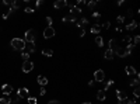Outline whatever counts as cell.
<instances>
[{
  "label": "cell",
  "instance_id": "1",
  "mask_svg": "<svg viewBox=\"0 0 140 104\" xmlns=\"http://www.w3.org/2000/svg\"><path fill=\"white\" fill-rule=\"evenodd\" d=\"M11 46L16 51H24L25 49V41L21 40V38H13L11 40Z\"/></svg>",
  "mask_w": 140,
  "mask_h": 104
},
{
  "label": "cell",
  "instance_id": "2",
  "mask_svg": "<svg viewBox=\"0 0 140 104\" xmlns=\"http://www.w3.org/2000/svg\"><path fill=\"white\" fill-rule=\"evenodd\" d=\"M114 53H116L118 56H121V58H125V56H129L130 53H132V49L130 48H115L114 49Z\"/></svg>",
  "mask_w": 140,
  "mask_h": 104
},
{
  "label": "cell",
  "instance_id": "3",
  "mask_svg": "<svg viewBox=\"0 0 140 104\" xmlns=\"http://www.w3.org/2000/svg\"><path fill=\"white\" fill-rule=\"evenodd\" d=\"M24 41L25 42H35V31L34 30H28L24 34Z\"/></svg>",
  "mask_w": 140,
  "mask_h": 104
},
{
  "label": "cell",
  "instance_id": "4",
  "mask_svg": "<svg viewBox=\"0 0 140 104\" xmlns=\"http://www.w3.org/2000/svg\"><path fill=\"white\" fill-rule=\"evenodd\" d=\"M32 69H34V62H31L29 59L23 63V72H24V73H29Z\"/></svg>",
  "mask_w": 140,
  "mask_h": 104
},
{
  "label": "cell",
  "instance_id": "5",
  "mask_svg": "<svg viewBox=\"0 0 140 104\" xmlns=\"http://www.w3.org/2000/svg\"><path fill=\"white\" fill-rule=\"evenodd\" d=\"M104 79H105V73H104V70L98 69L94 72V82H104Z\"/></svg>",
  "mask_w": 140,
  "mask_h": 104
},
{
  "label": "cell",
  "instance_id": "6",
  "mask_svg": "<svg viewBox=\"0 0 140 104\" xmlns=\"http://www.w3.org/2000/svg\"><path fill=\"white\" fill-rule=\"evenodd\" d=\"M53 35H55V28H53V27H46V28L44 30V38H45V40H49Z\"/></svg>",
  "mask_w": 140,
  "mask_h": 104
},
{
  "label": "cell",
  "instance_id": "7",
  "mask_svg": "<svg viewBox=\"0 0 140 104\" xmlns=\"http://www.w3.org/2000/svg\"><path fill=\"white\" fill-rule=\"evenodd\" d=\"M17 97H20V99H28L29 90L27 87H23V89H20V90H17Z\"/></svg>",
  "mask_w": 140,
  "mask_h": 104
},
{
  "label": "cell",
  "instance_id": "8",
  "mask_svg": "<svg viewBox=\"0 0 140 104\" xmlns=\"http://www.w3.org/2000/svg\"><path fill=\"white\" fill-rule=\"evenodd\" d=\"M2 91L4 96H10V93L13 91V86L11 84H3L2 86Z\"/></svg>",
  "mask_w": 140,
  "mask_h": 104
},
{
  "label": "cell",
  "instance_id": "9",
  "mask_svg": "<svg viewBox=\"0 0 140 104\" xmlns=\"http://www.w3.org/2000/svg\"><path fill=\"white\" fill-rule=\"evenodd\" d=\"M67 6L70 7V14H74V16H76V14H80V13L83 11L81 8H80V7H77L76 4H67Z\"/></svg>",
  "mask_w": 140,
  "mask_h": 104
},
{
  "label": "cell",
  "instance_id": "10",
  "mask_svg": "<svg viewBox=\"0 0 140 104\" xmlns=\"http://www.w3.org/2000/svg\"><path fill=\"white\" fill-rule=\"evenodd\" d=\"M116 97L119 101H126L127 100V94L125 91H121V90H116Z\"/></svg>",
  "mask_w": 140,
  "mask_h": 104
},
{
  "label": "cell",
  "instance_id": "11",
  "mask_svg": "<svg viewBox=\"0 0 140 104\" xmlns=\"http://www.w3.org/2000/svg\"><path fill=\"white\" fill-rule=\"evenodd\" d=\"M67 6V2L66 0H58V2H55V4H53V7L55 8H63Z\"/></svg>",
  "mask_w": 140,
  "mask_h": 104
},
{
  "label": "cell",
  "instance_id": "12",
  "mask_svg": "<svg viewBox=\"0 0 140 104\" xmlns=\"http://www.w3.org/2000/svg\"><path fill=\"white\" fill-rule=\"evenodd\" d=\"M25 48H27L25 52L34 53V52H35V42H28V44H25Z\"/></svg>",
  "mask_w": 140,
  "mask_h": 104
},
{
  "label": "cell",
  "instance_id": "13",
  "mask_svg": "<svg viewBox=\"0 0 140 104\" xmlns=\"http://www.w3.org/2000/svg\"><path fill=\"white\" fill-rule=\"evenodd\" d=\"M62 21H63V23H67V21L76 23V21H77V17L74 16V14H69L67 17H63V18H62Z\"/></svg>",
  "mask_w": 140,
  "mask_h": 104
},
{
  "label": "cell",
  "instance_id": "14",
  "mask_svg": "<svg viewBox=\"0 0 140 104\" xmlns=\"http://www.w3.org/2000/svg\"><path fill=\"white\" fill-rule=\"evenodd\" d=\"M137 21H135V20H132V21H130L129 23V24H127L126 25V30H127V31H133V30H136V28H137Z\"/></svg>",
  "mask_w": 140,
  "mask_h": 104
},
{
  "label": "cell",
  "instance_id": "15",
  "mask_svg": "<svg viewBox=\"0 0 140 104\" xmlns=\"http://www.w3.org/2000/svg\"><path fill=\"white\" fill-rule=\"evenodd\" d=\"M37 82H38V84H39L41 87H44V86H46V84H48V79L45 78V76H38Z\"/></svg>",
  "mask_w": 140,
  "mask_h": 104
},
{
  "label": "cell",
  "instance_id": "16",
  "mask_svg": "<svg viewBox=\"0 0 140 104\" xmlns=\"http://www.w3.org/2000/svg\"><path fill=\"white\" fill-rule=\"evenodd\" d=\"M139 78H140V75H139L137 72H136V75H135V79H132V80H130V86H135V87H139V83H140Z\"/></svg>",
  "mask_w": 140,
  "mask_h": 104
},
{
  "label": "cell",
  "instance_id": "17",
  "mask_svg": "<svg viewBox=\"0 0 140 104\" xmlns=\"http://www.w3.org/2000/svg\"><path fill=\"white\" fill-rule=\"evenodd\" d=\"M105 97H106V93L101 89V90H98V93H97V100L98 101H104L105 100Z\"/></svg>",
  "mask_w": 140,
  "mask_h": 104
},
{
  "label": "cell",
  "instance_id": "18",
  "mask_svg": "<svg viewBox=\"0 0 140 104\" xmlns=\"http://www.w3.org/2000/svg\"><path fill=\"white\" fill-rule=\"evenodd\" d=\"M42 55L46 56V58H50V56H53V51L49 49V48H44L42 49Z\"/></svg>",
  "mask_w": 140,
  "mask_h": 104
},
{
  "label": "cell",
  "instance_id": "19",
  "mask_svg": "<svg viewBox=\"0 0 140 104\" xmlns=\"http://www.w3.org/2000/svg\"><path fill=\"white\" fill-rule=\"evenodd\" d=\"M104 58L105 59H112L114 58V51H112V49H106L105 53H104Z\"/></svg>",
  "mask_w": 140,
  "mask_h": 104
},
{
  "label": "cell",
  "instance_id": "20",
  "mask_svg": "<svg viewBox=\"0 0 140 104\" xmlns=\"http://www.w3.org/2000/svg\"><path fill=\"white\" fill-rule=\"evenodd\" d=\"M87 23H88V20H87V18H80V20H77V21H76V24H77V27L83 28V25H85Z\"/></svg>",
  "mask_w": 140,
  "mask_h": 104
},
{
  "label": "cell",
  "instance_id": "21",
  "mask_svg": "<svg viewBox=\"0 0 140 104\" xmlns=\"http://www.w3.org/2000/svg\"><path fill=\"white\" fill-rule=\"evenodd\" d=\"M11 101H13V100H11L8 96H4V97L0 99V104H11Z\"/></svg>",
  "mask_w": 140,
  "mask_h": 104
},
{
  "label": "cell",
  "instance_id": "22",
  "mask_svg": "<svg viewBox=\"0 0 140 104\" xmlns=\"http://www.w3.org/2000/svg\"><path fill=\"white\" fill-rule=\"evenodd\" d=\"M108 45H109V49H112V51H114V49L116 48V40H114V38H112V40H109L108 41Z\"/></svg>",
  "mask_w": 140,
  "mask_h": 104
},
{
  "label": "cell",
  "instance_id": "23",
  "mask_svg": "<svg viewBox=\"0 0 140 104\" xmlns=\"http://www.w3.org/2000/svg\"><path fill=\"white\" fill-rule=\"evenodd\" d=\"M95 44H97L98 46H102L104 45V40H102L101 35H97V37H95Z\"/></svg>",
  "mask_w": 140,
  "mask_h": 104
},
{
  "label": "cell",
  "instance_id": "24",
  "mask_svg": "<svg viewBox=\"0 0 140 104\" xmlns=\"http://www.w3.org/2000/svg\"><path fill=\"white\" fill-rule=\"evenodd\" d=\"M126 73H127L129 76L136 75V70H135V68H132V66H127V68H126Z\"/></svg>",
  "mask_w": 140,
  "mask_h": 104
},
{
  "label": "cell",
  "instance_id": "25",
  "mask_svg": "<svg viewBox=\"0 0 140 104\" xmlns=\"http://www.w3.org/2000/svg\"><path fill=\"white\" fill-rule=\"evenodd\" d=\"M100 31H101L100 25H93L91 27V32H93V34H100Z\"/></svg>",
  "mask_w": 140,
  "mask_h": 104
},
{
  "label": "cell",
  "instance_id": "26",
  "mask_svg": "<svg viewBox=\"0 0 140 104\" xmlns=\"http://www.w3.org/2000/svg\"><path fill=\"white\" fill-rule=\"evenodd\" d=\"M112 84H114V80H108V82H106V83H105V87H104V89H102V90H104V91H106V90H108V89H109V87H111V86H112Z\"/></svg>",
  "mask_w": 140,
  "mask_h": 104
},
{
  "label": "cell",
  "instance_id": "27",
  "mask_svg": "<svg viewBox=\"0 0 140 104\" xmlns=\"http://www.w3.org/2000/svg\"><path fill=\"white\" fill-rule=\"evenodd\" d=\"M123 42H125V44H127V45H130V44H132V37L126 35V37L123 38ZM127 45H126V46H127Z\"/></svg>",
  "mask_w": 140,
  "mask_h": 104
},
{
  "label": "cell",
  "instance_id": "28",
  "mask_svg": "<svg viewBox=\"0 0 140 104\" xmlns=\"http://www.w3.org/2000/svg\"><path fill=\"white\" fill-rule=\"evenodd\" d=\"M21 58L24 59V62H25V61H28V58H29V53H28V52H25V51H24V52L21 53Z\"/></svg>",
  "mask_w": 140,
  "mask_h": 104
},
{
  "label": "cell",
  "instance_id": "29",
  "mask_svg": "<svg viewBox=\"0 0 140 104\" xmlns=\"http://www.w3.org/2000/svg\"><path fill=\"white\" fill-rule=\"evenodd\" d=\"M87 6H88V8H91V10H93L95 6H97V2H88Z\"/></svg>",
  "mask_w": 140,
  "mask_h": 104
},
{
  "label": "cell",
  "instance_id": "30",
  "mask_svg": "<svg viewBox=\"0 0 140 104\" xmlns=\"http://www.w3.org/2000/svg\"><path fill=\"white\" fill-rule=\"evenodd\" d=\"M37 99L35 97H28V104H37Z\"/></svg>",
  "mask_w": 140,
  "mask_h": 104
},
{
  "label": "cell",
  "instance_id": "31",
  "mask_svg": "<svg viewBox=\"0 0 140 104\" xmlns=\"http://www.w3.org/2000/svg\"><path fill=\"white\" fill-rule=\"evenodd\" d=\"M84 4H87V2H84V0H80V2H77V4H76V6H77V7H80V8H81Z\"/></svg>",
  "mask_w": 140,
  "mask_h": 104
},
{
  "label": "cell",
  "instance_id": "32",
  "mask_svg": "<svg viewBox=\"0 0 140 104\" xmlns=\"http://www.w3.org/2000/svg\"><path fill=\"white\" fill-rule=\"evenodd\" d=\"M46 23H48V27H52V23H53V20H52V17H46Z\"/></svg>",
  "mask_w": 140,
  "mask_h": 104
},
{
  "label": "cell",
  "instance_id": "33",
  "mask_svg": "<svg viewBox=\"0 0 140 104\" xmlns=\"http://www.w3.org/2000/svg\"><path fill=\"white\" fill-rule=\"evenodd\" d=\"M93 18L100 20V18H101V14H100V13H97V11H94V13H93Z\"/></svg>",
  "mask_w": 140,
  "mask_h": 104
},
{
  "label": "cell",
  "instance_id": "34",
  "mask_svg": "<svg viewBox=\"0 0 140 104\" xmlns=\"http://www.w3.org/2000/svg\"><path fill=\"white\" fill-rule=\"evenodd\" d=\"M116 21L119 23V24H122V23L125 21V17H123V16H118V17H116Z\"/></svg>",
  "mask_w": 140,
  "mask_h": 104
},
{
  "label": "cell",
  "instance_id": "35",
  "mask_svg": "<svg viewBox=\"0 0 140 104\" xmlns=\"http://www.w3.org/2000/svg\"><path fill=\"white\" fill-rule=\"evenodd\" d=\"M139 42H140V37H139V35H136V37L133 38V44H135V45H137Z\"/></svg>",
  "mask_w": 140,
  "mask_h": 104
},
{
  "label": "cell",
  "instance_id": "36",
  "mask_svg": "<svg viewBox=\"0 0 140 104\" xmlns=\"http://www.w3.org/2000/svg\"><path fill=\"white\" fill-rule=\"evenodd\" d=\"M109 27H111V23H109V21H106V23H104V24H102V28L104 30H108Z\"/></svg>",
  "mask_w": 140,
  "mask_h": 104
},
{
  "label": "cell",
  "instance_id": "37",
  "mask_svg": "<svg viewBox=\"0 0 140 104\" xmlns=\"http://www.w3.org/2000/svg\"><path fill=\"white\" fill-rule=\"evenodd\" d=\"M133 94H135V97H136V99H137V97L140 96V91H139V87H136L135 90H133Z\"/></svg>",
  "mask_w": 140,
  "mask_h": 104
},
{
  "label": "cell",
  "instance_id": "38",
  "mask_svg": "<svg viewBox=\"0 0 140 104\" xmlns=\"http://www.w3.org/2000/svg\"><path fill=\"white\" fill-rule=\"evenodd\" d=\"M84 34H85V30L84 28H80L79 30V37H84Z\"/></svg>",
  "mask_w": 140,
  "mask_h": 104
},
{
  "label": "cell",
  "instance_id": "39",
  "mask_svg": "<svg viewBox=\"0 0 140 104\" xmlns=\"http://www.w3.org/2000/svg\"><path fill=\"white\" fill-rule=\"evenodd\" d=\"M24 11H25L27 14H31V13H34V10H32L31 7H25V10H24Z\"/></svg>",
  "mask_w": 140,
  "mask_h": 104
},
{
  "label": "cell",
  "instance_id": "40",
  "mask_svg": "<svg viewBox=\"0 0 140 104\" xmlns=\"http://www.w3.org/2000/svg\"><path fill=\"white\" fill-rule=\"evenodd\" d=\"M46 93V90H45V87H41L39 89V96H44V94Z\"/></svg>",
  "mask_w": 140,
  "mask_h": 104
},
{
  "label": "cell",
  "instance_id": "41",
  "mask_svg": "<svg viewBox=\"0 0 140 104\" xmlns=\"http://www.w3.org/2000/svg\"><path fill=\"white\" fill-rule=\"evenodd\" d=\"M10 14H11L10 11H6V13H3V18H4V20L8 18V16H10Z\"/></svg>",
  "mask_w": 140,
  "mask_h": 104
},
{
  "label": "cell",
  "instance_id": "42",
  "mask_svg": "<svg viewBox=\"0 0 140 104\" xmlns=\"http://www.w3.org/2000/svg\"><path fill=\"white\" fill-rule=\"evenodd\" d=\"M42 4H44L42 0H37V2H35V6H37V7H39V6H42Z\"/></svg>",
  "mask_w": 140,
  "mask_h": 104
},
{
  "label": "cell",
  "instance_id": "43",
  "mask_svg": "<svg viewBox=\"0 0 140 104\" xmlns=\"http://www.w3.org/2000/svg\"><path fill=\"white\" fill-rule=\"evenodd\" d=\"M3 4H4V6H10L11 4V0H3Z\"/></svg>",
  "mask_w": 140,
  "mask_h": 104
},
{
  "label": "cell",
  "instance_id": "44",
  "mask_svg": "<svg viewBox=\"0 0 140 104\" xmlns=\"http://www.w3.org/2000/svg\"><path fill=\"white\" fill-rule=\"evenodd\" d=\"M127 17H133V10H132V8L127 10Z\"/></svg>",
  "mask_w": 140,
  "mask_h": 104
},
{
  "label": "cell",
  "instance_id": "45",
  "mask_svg": "<svg viewBox=\"0 0 140 104\" xmlns=\"http://www.w3.org/2000/svg\"><path fill=\"white\" fill-rule=\"evenodd\" d=\"M126 104H136V100H126Z\"/></svg>",
  "mask_w": 140,
  "mask_h": 104
},
{
  "label": "cell",
  "instance_id": "46",
  "mask_svg": "<svg viewBox=\"0 0 140 104\" xmlns=\"http://www.w3.org/2000/svg\"><path fill=\"white\" fill-rule=\"evenodd\" d=\"M59 101H58V100H50V101L49 103H48V104H58Z\"/></svg>",
  "mask_w": 140,
  "mask_h": 104
},
{
  "label": "cell",
  "instance_id": "47",
  "mask_svg": "<svg viewBox=\"0 0 140 104\" xmlns=\"http://www.w3.org/2000/svg\"><path fill=\"white\" fill-rule=\"evenodd\" d=\"M116 32H122V27H121V25L116 27Z\"/></svg>",
  "mask_w": 140,
  "mask_h": 104
},
{
  "label": "cell",
  "instance_id": "48",
  "mask_svg": "<svg viewBox=\"0 0 140 104\" xmlns=\"http://www.w3.org/2000/svg\"><path fill=\"white\" fill-rule=\"evenodd\" d=\"M88 86H90V87H91V86H94V80H90V82H88Z\"/></svg>",
  "mask_w": 140,
  "mask_h": 104
},
{
  "label": "cell",
  "instance_id": "49",
  "mask_svg": "<svg viewBox=\"0 0 140 104\" xmlns=\"http://www.w3.org/2000/svg\"><path fill=\"white\" fill-rule=\"evenodd\" d=\"M83 104H91V103H88V101H85V103H83Z\"/></svg>",
  "mask_w": 140,
  "mask_h": 104
},
{
  "label": "cell",
  "instance_id": "50",
  "mask_svg": "<svg viewBox=\"0 0 140 104\" xmlns=\"http://www.w3.org/2000/svg\"><path fill=\"white\" fill-rule=\"evenodd\" d=\"M123 103H125V101H119V104H123Z\"/></svg>",
  "mask_w": 140,
  "mask_h": 104
}]
</instances>
